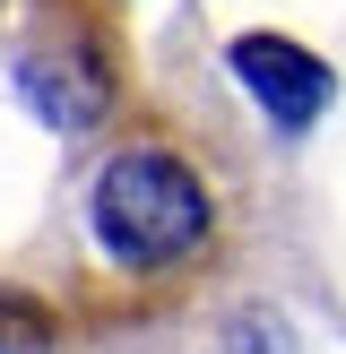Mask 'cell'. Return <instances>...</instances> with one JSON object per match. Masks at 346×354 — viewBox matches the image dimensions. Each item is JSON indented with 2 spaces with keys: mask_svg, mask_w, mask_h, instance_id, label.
<instances>
[{
  "mask_svg": "<svg viewBox=\"0 0 346 354\" xmlns=\"http://www.w3.org/2000/svg\"><path fill=\"white\" fill-rule=\"evenodd\" d=\"M147 130L165 121L138 104L113 0H0V337L130 311L95 190Z\"/></svg>",
  "mask_w": 346,
  "mask_h": 354,
  "instance_id": "cell-1",
  "label": "cell"
},
{
  "mask_svg": "<svg viewBox=\"0 0 346 354\" xmlns=\"http://www.w3.org/2000/svg\"><path fill=\"white\" fill-rule=\"evenodd\" d=\"M225 69H234V78L251 86V104H268V121H286V130L320 121L329 95H338L329 61H311V52L286 44V35H234V44H225Z\"/></svg>",
  "mask_w": 346,
  "mask_h": 354,
  "instance_id": "cell-2",
  "label": "cell"
}]
</instances>
